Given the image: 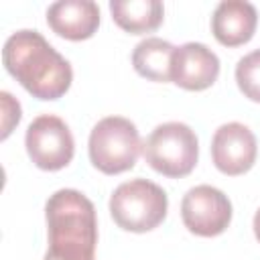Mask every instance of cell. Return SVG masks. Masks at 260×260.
Wrapping results in <instances>:
<instances>
[{
	"label": "cell",
	"instance_id": "cell-6",
	"mask_svg": "<svg viewBox=\"0 0 260 260\" xmlns=\"http://www.w3.org/2000/svg\"><path fill=\"white\" fill-rule=\"evenodd\" d=\"M30 160L43 171H59L67 167L75 152V142L69 126L53 114L37 116L24 136Z\"/></svg>",
	"mask_w": 260,
	"mask_h": 260
},
{
	"label": "cell",
	"instance_id": "cell-10",
	"mask_svg": "<svg viewBox=\"0 0 260 260\" xmlns=\"http://www.w3.org/2000/svg\"><path fill=\"white\" fill-rule=\"evenodd\" d=\"M47 22L63 39L85 41L100 26V8L91 0H61L47 8Z\"/></svg>",
	"mask_w": 260,
	"mask_h": 260
},
{
	"label": "cell",
	"instance_id": "cell-3",
	"mask_svg": "<svg viewBox=\"0 0 260 260\" xmlns=\"http://www.w3.org/2000/svg\"><path fill=\"white\" fill-rule=\"evenodd\" d=\"M169 199L162 187L148 179H132L118 185L110 197V213L118 228L134 234L154 230L167 217Z\"/></svg>",
	"mask_w": 260,
	"mask_h": 260
},
{
	"label": "cell",
	"instance_id": "cell-2",
	"mask_svg": "<svg viewBox=\"0 0 260 260\" xmlns=\"http://www.w3.org/2000/svg\"><path fill=\"white\" fill-rule=\"evenodd\" d=\"M49 248L45 260H95L98 219L93 203L75 189L55 191L47 205Z\"/></svg>",
	"mask_w": 260,
	"mask_h": 260
},
{
	"label": "cell",
	"instance_id": "cell-16",
	"mask_svg": "<svg viewBox=\"0 0 260 260\" xmlns=\"http://www.w3.org/2000/svg\"><path fill=\"white\" fill-rule=\"evenodd\" d=\"M254 234H256V238H258V242H260V209H258L256 215H254Z\"/></svg>",
	"mask_w": 260,
	"mask_h": 260
},
{
	"label": "cell",
	"instance_id": "cell-4",
	"mask_svg": "<svg viewBox=\"0 0 260 260\" xmlns=\"http://www.w3.org/2000/svg\"><path fill=\"white\" fill-rule=\"evenodd\" d=\"M140 148V134L134 122L122 116L102 118L91 128L87 142L91 165L106 175L130 171L136 165Z\"/></svg>",
	"mask_w": 260,
	"mask_h": 260
},
{
	"label": "cell",
	"instance_id": "cell-12",
	"mask_svg": "<svg viewBox=\"0 0 260 260\" xmlns=\"http://www.w3.org/2000/svg\"><path fill=\"white\" fill-rule=\"evenodd\" d=\"M110 12L114 22L126 32L144 35L160 26L165 6L158 0H112Z\"/></svg>",
	"mask_w": 260,
	"mask_h": 260
},
{
	"label": "cell",
	"instance_id": "cell-9",
	"mask_svg": "<svg viewBox=\"0 0 260 260\" xmlns=\"http://www.w3.org/2000/svg\"><path fill=\"white\" fill-rule=\"evenodd\" d=\"M219 59L203 43H185L175 47L171 61V81L189 91H201L215 83Z\"/></svg>",
	"mask_w": 260,
	"mask_h": 260
},
{
	"label": "cell",
	"instance_id": "cell-8",
	"mask_svg": "<svg viewBox=\"0 0 260 260\" xmlns=\"http://www.w3.org/2000/svg\"><path fill=\"white\" fill-rule=\"evenodd\" d=\"M256 136L240 122L221 124L211 138V158L223 175L236 177L248 173L256 162Z\"/></svg>",
	"mask_w": 260,
	"mask_h": 260
},
{
	"label": "cell",
	"instance_id": "cell-1",
	"mask_svg": "<svg viewBox=\"0 0 260 260\" xmlns=\"http://www.w3.org/2000/svg\"><path fill=\"white\" fill-rule=\"evenodd\" d=\"M2 61L6 71L39 100H59L73 79L69 61L39 30L10 35L2 49Z\"/></svg>",
	"mask_w": 260,
	"mask_h": 260
},
{
	"label": "cell",
	"instance_id": "cell-7",
	"mask_svg": "<svg viewBox=\"0 0 260 260\" xmlns=\"http://www.w3.org/2000/svg\"><path fill=\"white\" fill-rule=\"evenodd\" d=\"M185 228L201 238H213L225 232L232 221V203L228 195L211 185L191 187L181 201Z\"/></svg>",
	"mask_w": 260,
	"mask_h": 260
},
{
	"label": "cell",
	"instance_id": "cell-13",
	"mask_svg": "<svg viewBox=\"0 0 260 260\" xmlns=\"http://www.w3.org/2000/svg\"><path fill=\"white\" fill-rule=\"evenodd\" d=\"M175 47L158 37L140 41L132 51V65L138 75L150 81H171V61Z\"/></svg>",
	"mask_w": 260,
	"mask_h": 260
},
{
	"label": "cell",
	"instance_id": "cell-14",
	"mask_svg": "<svg viewBox=\"0 0 260 260\" xmlns=\"http://www.w3.org/2000/svg\"><path fill=\"white\" fill-rule=\"evenodd\" d=\"M236 81H238L240 91L248 100L260 104V49L248 53L246 57L238 61Z\"/></svg>",
	"mask_w": 260,
	"mask_h": 260
},
{
	"label": "cell",
	"instance_id": "cell-11",
	"mask_svg": "<svg viewBox=\"0 0 260 260\" xmlns=\"http://www.w3.org/2000/svg\"><path fill=\"white\" fill-rule=\"evenodd\" d=\"M258 12L246 0H223L211 16V32L223 47H240L254 37Z\"/></svg>",
	"mask_w": 260,
	"mask_h": 260
},
{
	"label": "cell",
	"instance_id": "cell-5",
	"mask_svg": "<svg viewBox=\"0 0 260 260\" xmlns=\"http://www.w3.org/2000/svg\"><path fill=\"white\" fill-rule=\"evenodd\" d=\"M144 160L165 177H185L189 175L199 156V142L195 132L183 122L158 124L146 142L142 144Z\"/></svg>",
	"mask_w": 260,
	"mask_h": 260
},
{
	"label": "cell",
	"instance_id": "cell-15",
	"mask_svg": "<svg viewBox=\"0 0 260 260\" xmlns=\"http://www.w3.org/2000/svg\"><path fill=\"white\" fill-rule=\"evenodd\" d=\"M0 102H2V138H6L12 132V128L20 122V104L8 91L0 93Z\"/></svg>",
	"mask_w": 260,
	"mask_h": 260
}]
</instances>
